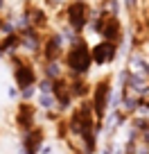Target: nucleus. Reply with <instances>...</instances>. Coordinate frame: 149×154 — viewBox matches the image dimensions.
<instances>
[{"mask_svg":"<svg viewBox=\"0 0 149 154\" xmlns=\"http://www.w3.org/2000/svg\"><path fill=\"white\" fill-rule=\"evenodd\" d=\"M45 143H48V129H45V125H36V127H32L29 131L20 134L18 149L23 154H39Z\"/></svg>","mask_w":149,"mask_h":154,"instance_id":"6","label":"nucleus"},{"mask_svg":"<svg viewBox=\"0 0 149 154\" xmlns=\"http://www.w3.org/2000/svg\"><path fill=\"white\" fill-rule=\"evenodd\" d=\"M63 68H66L68 77H86L93 68V59H91V45L86 43V38L79 36L75 38L70 45L66 48L61 59Z\"/></svg>","mask_w":149,"mask_h":154,"instance_id":"1","label":"nucleus"},{"mask_svg":"<svg viewBox=\"0 0 149 154\" xmlns=\"http://www.w3.org/2000/svg\"><path fill=\"white\" fill-rule=\"evenodd\" d=\"M118 52H120V45L111 43V41H97L95 45H91V59L93 66H111V63L118 59Z\"/></svg>","mask_w":149,"mask_h":154,"instance_id":"8","label":"nucleus"},{"mask_svg":"<svg viewBox=\"0 0 149 154\" xmlns=\"http://www.w3.org/2000/svg\"><path fill=\"white\" fill-rule=\"evenodd\" d=\"M63 36L61 32H50L43 36V43H41V61H61L63 59Z\"/></svg>","mask_w":149,"mask_h":154,"instance_id":"7","label":"nucleus"},{"mask_svg":"<svg viewBox=\"0 0 149 154\" xmlns=\"http://www.w3.org/2000/svg\"><path fill=\"white\" fill-rule=\"evenodd\" d=\"M66 23L75 34L82 36V32L91 25V5L86 0H72L66 7Z\"/></svg>","mask_w":149,"mask_h":154,"instance_id":"4","label":"nucleus"},{"mask_svg":"<svg viewBox=\"0 0 149 154\" xmlns=\"http://www.w3.org/2000/svg\"><path fill=\"white\" fill-rule=\"evenodd\" d=\"M9 61H11V77H14V86L18 91H25V88H32L39 84V68L27 54H9Z\"/></svg>","mask_w":149,"mask_h":154,"instance_id":"2","label":"nucleus"},{"mask_svg":"<svg viewBox=\"0 0 149 154\" xmlns=\"http://www.w3.org/2000/svg\"><path fill=\"white\" fill-rule=\"evenodd\" d=\"M39 125V109L34 102H18V106L14 109V127L25 134L32 127Z\"/></svg>","mask_w":149,"mask_h":154,"instance_id":"5","label":"nucleus"},{"mask_svg":"<svg viewBox=\"0 0 149 154\" xmlns=\"http://www.w3.org/2000/svg\"><path fill=\"white\" fill-rule=\"evenodd\" d=\"M63 75H66V68H63L61 61H41V77L54 82V79H59Z\"/></svg>","mask_w":149,"mask_h":154,"instance_id":"9","label":"nucleus"},{"mask_svg":"<svg viewBox=\"0 0 149 154\" xmlns=\"http://www.w3.org/2000/svg\"><path fill=\"white\" fill-rule=\"evenodd\" d=\"M111 97H113V77L104 75L100 77L91 88V95H88V102H91V109L95 113V120L102 125V120L106 118L111 109Z\"/></svg>","mask_w":149,"mask_h":154,"instance_id":"3","label":"nucleus"}]
</instances>
